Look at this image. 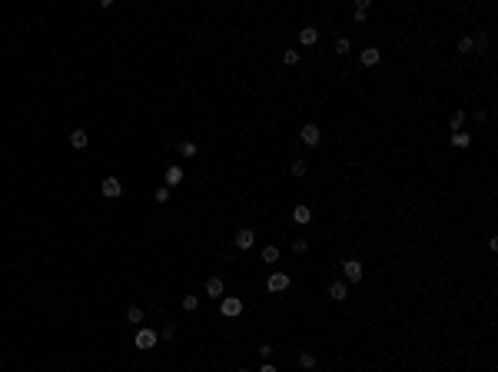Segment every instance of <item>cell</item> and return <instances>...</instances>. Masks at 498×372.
Instances as JSON below:
<instances>
[{"label":"cell","instance_id":"4fadbf2b","mask_svg":"<svg viewBox=\"0 0 498 372\" xmlns=\"http://www.w3.org/2000/svg\"><path fill=\"white\" fill-rule=\"evenodd\" d=\"M329 296H332L336 302H346V296H349V286H346V283H332V286H329Z\"/></svg>","mask_w":498,"mask_h":372},{"label":"cell","instance_id":"52a82bcc","mask_svg":"<svg viewBox=\"0 0 498 372\" xmlns=\"http://www.w3.org/2000/svg\"><path fill=\"white\" fill-rule=\"evenodd\" d=\"M223 289H226V283H223L219 276H209V279H206V296H209V299H219Z\"/></svg>","mask_w":498,"mask_h":372},{"label":"cell","instance_id":"e0dca14e","mask_svg":"<svg viewBox=\"0 0 498 372\" xmlns=\"http://www.w3.org/2000/svg\"><path fill=\"white\" fill-rule=\"evenodd\" d=\"M468 143H472V136H468V133H452V146H459V150H465Z\"/></svg>","mask_w":498,"mask_h":372},{"label":"cell","instance_id":"7a4b0ae2","mask_svg":"<svg viewBox=\"0 0 498 372\" xmlns=\"http://www.w3.org/2000/svg\"><path fill=\"white\" fill-rule=\"evenodd\" d=\"M219 312H223L226 319L239 316V312H243V299H239V296H223V302H219Z\"/></svg>","mask_w":498,"mask_h":372},{"label":"cell","instance_id":"9c48e42d","mask_svg":"<svg viewBox=\"0 0 498 372\" xmlns=\"http://www.w3.org/2000/svg\"><path fill=\"white\" fill-rule=\"evenodd\" d=\"M359 60H362V67H375L382 60V54H379V47H365L362 54H359Z\"/></svg>","mask_w":498,"mask_h":372},{"label":"cell","instance_id":"7c38bea8","mask_svg":"<svg viewBox=\"0 0 498 372\" xmlns=\"http://www.w3.org/2000/svg\"><path fill=\"white\" fill-rule=\"evenodd\" d=\"M87 143H90L87 130H73V133H70V146H73V150H83Z\"/></svg>","mask_w":498,"mask_h":372},{"label":"cell","instance_id":"4dcf8cb0","mask_svg":"<svg viewBox=\"0 0 498 372\" xmlns=\"http://www.w3.org/2000/svg\"><path fill=\"white\" fill-rule=\"evenodd\" d=\"M256 372H279V369H276V365H269V362H262V365H259Z\"/></svg>","mask_w":498,"mask_h":372},{"label":"cell","instance_id":"ac0fdd59","mask_svg":"<svg viewBox=\"0 0 498 372\" xmlns=\"http://www.w3.org/2000/svg\"><path fill=\"white\" fill-rule=\"evenodd\" d=\"M127 319H130L133 326H140V323H143V309H140V306H130V309H127Z\"/></svg>","mask_w":498,"mask_h":372},{"label":"cell","instance_id":"ffe728a7","mask_svg":"<svg viewBox=\"0 0 498 372\" xmlns=\"http://www.w3.org/2000/svg\"><path fill=\"white\" fill-rule=\"evenodd\" d=\"M279 259V249L276 246H266V249H262V262H276Z\"/></svg>","mask_w":498,"mask_h":372},{"label":"cell","instance_id":"2e32d148","mask_svg":"<svg viewBox=\"0 0 498 372\" xmlns=\"http://www.w3.org/2000/svg\"><path fill=\"white\" fill-rule=\"evenodd\" d=\"M176 183H183V170L180 167H170V170H166V186H176Z\"/></svg>","mask_w":498,"mask_h":372},{"label":"cell","instance_id":"d4e9b609","mask_svg":"<svg viewBox=\"0 0 498 372\" xmlns=\"http://www.w3.org/2000/svg\"><path fill=\"white\" fill-rule=\"evenodd\" d=\"M293 176H306V160H293Z\"/></svg>","mask_w":498,"mask_h":372},{"label":"cell","instance_id":"484cf974","mask_svg":"<svg viewBox=\"0 0 498 372\" xmlns=\"http://www.w3.org/2000/svg\"><path fill=\"white\" fill-rule=\"evenodd\" d=\"M153 199H156V203H166V199H170V186H159V190L153 193Z\"/></svg>","mask_w":498,"mask_h":372},{"label":"cell","instance_id":"5b68a950","mask_svg":"<svg viewBox=\"0 0 498 372\" xmlns=\"http://www.w3.org/2000/svg\"><path fill=\"white\" fill-rule=\"evenodd\" d=\"M100 190H103V196L113 199V196H120V193H123V183H120L117 176H106V180L100 183Z\"/></svg>","mask_w":498,"mask_h":372},{"label":"cell","instance_id":"9a60e30c","mask_svg":"<svg viewBox=\"0 0 498 372\" xmlns=\"http://www.w3.org/2000/svg\"><path fill=\"white\" fill-rule=\"evenodd\" d=\"M369 7H372V0H359V4H356V14H352V17H356L359 24H365V14H369Z\"/></svg>","mask_w":498,"mask_h":372},{"label":"cell","instance_id":"6da1fadb","mask_svg":"<svg viewBox=\"0 0 498 372\" xmlns=\"http://www.w3.org/2000/svg\"><path fill=\"white\" fill-rule=\"evenodd\" d=\"M299 140L306 143V146H319V140H322V130H319V123H302Z\"/></svg>","mask_w":498,"mask_h":372},{"label":"cell","instance_id":"f546056e","mask_svg":"<svg viewBox=\"0 0 498 372\" xmlns=\"http://www.w3.org/2000/svg\"><path fill=\"white\" fill-rule=\"evenodd\" d=\"M259 356H262V362H266V359L272 356V346H259Z\"/></svg>","mask_w":498,"mask_h":372},{"label":"cell","instance_id":"8fae6325","mask_svg":"<svg viewBox=\"0 0 498 372\" xmlns=\"http://www.w3.org/2000/svg\"><path fill=\"white\" fill-rule=\"evenodd\" d=\"M293 220L299 223V226H306V223L312 220V209H309L306 203H299V206H296V209H293Z\"/></svg>","mask_w":498,"mask_h":372},{"label":"cell","instance_id":"3957f363","mask_svg":"<svg viewBox=\"0 0 498 372\" xmlns=\"http://www.w3.org/2000/svg\"><path fill=\"white\" fill-rule=\"evenodd\" d=\"M156 342H159V336L153 333V329H140V333H136V339H133V346L146 352V349H153V346H156Z\"/></svg>","mask_w":498,"mask_h":372},{"label":"cell","instance_id":"cb8c5ba5","mask_svg":"<svg viewBox=\"0 0 498 372\" xmlns=\"http://www.w3.org/2000/svg\"><path fill=\"white\" fill-rule=\"evenodd\" d=\"M349 47H352V43H349V37H339V40H336V54H349Z\"/></svg>","mask_w":498,"mask_h":372},{"label":"cell","instance_id":"5bb4252c","mask_svg":"<svg viewBox=\"0 0 498 372\" xmlns=\"http://www.w3.org/2000/svg\"><path fill=\"white\" fill-rule=\"evenodd\" d=\"M462 123H465V113H462V110H452V117H449L452 133H462Z\"/></svg>","mask_w":498,"mask_h":372},{"label":"cell","instance_id":"277c9868","mask_svg":"<svg viewBox=\"0 0 498 372\" xmlns=\"http://www.w3.org/2000/svg\"><path fill=\"white\" fill-rule=\"evenodd\" d=\"M289 283H293V279L286 276V273H272V276L266 279V289H269V293H286Z\"/></svg>","mask_w":498,"mask_h":372},{"label":"cell","instance_id":"44dd1931","mask_svg":"<svg viewBox=\"0 0 498 372\" xmlns=\"http://www.w3.org/2000/svg\"><path fill=\"white\" fill-rule=\"evenodd\" d=\"M299 365H302V369H316V356H312V352H302Z\"/></svg>","mask_w":498,"mask_h":372},{"label":"cell","instance_id":"603a6c76","mask_svg":"<svg viewBox=\"0 0 498 372\" xmlns=\"http://www.w3.org/2000/svg\"><path fill=\"white\" fill-rule=\"evenodd\" d=\"M196 306H199V299H196V296H183V309H186V312H193Z\"/></svg>","mask_w":498,"mask_h":372},{"label":"cell","instance_id":"8992f818","mask_svg":"<svg viewBox=\"0 0 498 372\" xmlns=\"http://www.w3.org/2000/svg\"><path fill=\"white\" fill-rule=\"evenodd\" d=\"M342 270H346L349 283H359V279H362V262H359V259H346V262H342Z\"/></svg>","mask_w":498,"mask_h":372},{"label":"cell","instance_id":"30bf717a","mask_svg":"<svg viewBox=\"0 0 498 372\" xmlns=\"http://www.w3.org/2000/svg\"><path fill=\"white\" fill-rule=\"evenodd\" d=\"M253 243H256V233L253 230H239L236 233V246H239V249H253Z\"/></svg>","mask_w":498,"mask_h":372},{"label":"cell","instance_id":"f1b7e54d","mask_svg":"<svg viewBox=\"0 0 498 372\" xmlns=\"http://www.w3.org/2000/svg\"><path fill=\"white\" fill-rule=\"evenodd\" d=\"M163 339H166V342L176 339V326H166V329H163Z\"/></svg>","mask_w":498,"mask_h":372},{"label":"cell","instance_id":"d6986e66","mask_svg":"<svg viewBox=\"0 0 498 372\" xmlns=\"http://www.w3.org/2000/svg\"><path fill=\"white\" fill-rule=\"evenodd\" d=\"M180 156H196V143H193V140H183L180 143Z\"/></svg>","mask_w":498,"mask_h":372},{"label":"cell","instance_id":"4316f807","mask_svg":"<svg viewBox=\"0 0 498 372\" xmlns=\"http://www.w3.org/2000/svg\"><path fill=\"white\" fill-rule=\"evenodd\" d=\"M283 64H289V67L299 64V54H296V50H286V54H283Z\"/></svg>","mask_w":498,"mask_h":372},{"label":"cell","instance_id":"83f0119b","mask_svg":"<svg viewBox=\"0 0 498 372\" xmlns=\"http://www.w3.org/2000/svg\"><path fill=\"white\" fill-rule=\"evenodd\" d=\"M306 246H309L306 239H302V236H296V239H293V253H306Z\"/></svg>","mask_w":498,"mask_h":372},{"label":"cell","instance_id":"ba28073f","mask_svg":"<svg viewBox=\"0 0 498 372\" xmlns=\"http://www.w3.org/2000/svg\"><path fill=\"white\" fill-rule=\"evenodd\" d=\"M299 43H302V47H316V43H319V30H316V27H302V30H299Z\"/></svg>","mask_w":498,"mask_h":372},{"label":"cell","instance_id":"7402d4cb","mask_svg":"<svg viewBox=\"0 0 498 372\" xmlns=\"http://www.w3.org/2000/svg\"><path fill=\"white\" fill-rule=\"evenodd\" d=\"M472 50H475V40L472 37H462L459 40V54H472Z\"/></svg>","mask_w":498,"mask_h":372},{"label":"cell","instance_id":"1f68e13d","mask_svg":"<svg viewBox=\"0 0 498 372\" xmlns=\"http://www.w3.org/2000/svg\"><path fill=\"white\" fill-rule=\"evenodd\" d=\"M239 372H249V369H239Z\"/></svg>","mask_w":498,"mask_h":372}]
</instances>
